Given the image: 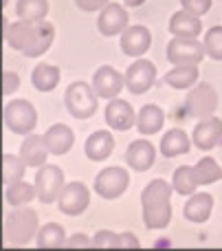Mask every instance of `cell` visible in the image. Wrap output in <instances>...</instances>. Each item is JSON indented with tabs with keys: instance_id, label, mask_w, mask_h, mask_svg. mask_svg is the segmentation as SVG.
Returning <instances> with one entry per match:
<instances>
[{
	"instance_id": "obj_10",
	"label": "cell",
	"mask_w": 222,
	"mask_h": 251,
	"mask_svg": "<svg viewBox=\"0 0 222 251\" xmlns=\"http://www.w3.org/2000/svg\"><path fill=\"white\" fill-rule=\"evenodd\" d=\"M126 88L132 95H143L145 91L154 86V79H156V66L152 64L145 57H136L126 71Z\"/></svg>"
},
{
	"instance_id": "obj_4",
	"label": "cell",
	"mask_w": 222,
	"mask_h": 251,
	"mask_svg": "<svg viewBox=\"0 0 222 251\" xmlns=\"http://www.w3.org/2000/svg\"><path fill=\"white\" fill-rule=\"evenodd\" d=\"M2 119L13 134H31L38 126V113L29 100H11L4 104Z\"/></svg>"
},
{
	"instance_id": "obj_18",
	"label": "cell",
	"mask_w": 222,
	"mask_h": 251,
	"mask_svg": "<svg viewBox=\"0 0 222 251\" xmlns=\"http://www.w3.org/2000/svg\"><path fill=\"white\" fill-rule=\"evenodd\" d=\"M46 154H51L44 141V134H24V141L20 146V156L26 163V168H42L46 163Z\"/></svg>"
},
{
	"instance_id": "obj_38",
	"label": "cell",
	"mask_w": 222,
	"mask_h": 251,
	"mask_svg": "<svg viewBox=\"0 0 222 251\" xmlns=\"http://www.w3.org/2000/svg\"><path fill=\"white\" fill-rule=\"evenodd\" d=\"M66 247H92V238H88L86 234H75L66 240Z\"/></svg>"
},
{
	"instance_id": "obj_33",
	"label": "cell",
	"mask_w": 222,
	"mask_h": 251,
	"mask_svg": "<svg viewBox=\"0 0 222 251\" xmlns=\"http://www.w3.org/2000/svg\"><path fill=\"white\" fill-rule=\"evenodd\" d=\"M202 44H205L207 57H211V60H216V62H222V25L211 26V29L205 33Z\"/></svg>"
},
{
	"instance_id": "obj_24",
	"label": "cell",
	"mask_w": 222,
	"mask_h": 251,
	"mask_svg": "<svg viewBox=\"0 0 222 251\" xmlns=\"http://www.w3.org/2000/svg\"><path fill=\"white\" fill-rule=\"evenodd\" d=\"M165 124V113L156 104H145L136 113V130L141 134H156Z\"/></svg>"
},
{
	"instance_id": "obj_21",
	"label": "cell",
	"mask_w": 222,
	"mask_h": 251,
	"mask_svg": "<svg viewBox=\"0 0 222 251\" xmlns=\"http://www.w3.org/2000/svg\"><path fill=\"white\" fill-rule=\"evenodd\" d=\"M44 141H46V148H48L51 154L62 156V154H66V152L73 148L75 134L66 124H53L51 128L44 132Z\"/></svg>"
},
{
	"instance_id": "obj_30",
	"label": "cell",
	"mask_w": 222,
	"mask_h": 251,
	"mask_svg": "<svg viewBox=\"0 0 222 251\" xmlns=\"http://www.w3.org/2000/svg\"><path fill=\"white\" fill-rule=\"evenodd\" d=\"M16 13L20 20H44L48 13V0H18L16 2Z\"/></svg>"
},
{
	"instance_id": "obj_40",
	"label": "cell",
	"mask_w": 222,
	"mask_h": 251,
	"mask_svg": "<svg viewBox=\"0 0 222 251\" xmlns=\"http://www.w3.org/2000/svg\"><path fill=\"white\" fill-rule=\"evenodd\" d=\"M143 2H145V0H123V4H126V7H141Z\"/></svg>"
},
{
	"instance_id": "obj_39",
	"label": "cell",
	"mask_w": 222,
	"mask_h": 251,
	"mask_svg": "<svg viewBox=\"0 0 222 251\" xmlns=\"http://www.w3.org/2000/svg\"><path fill=\"white\" fill-rule=\"evenodd\" d=\"M119 247H132V249H136V247H139V238H136L132 231H123V234H119Z\"/></svg>"
},
{
	"instance_id": "obj_13",
	"label": "cell",
	"mask_w": 222,
	"mask_h": 251,
	"mask_svg": "<svg viewBox=\"0 0 222 251\" xmlns=\"http://www.w3.org/2000/svg\"><path fill=\"white\" fill-rule=\"evenodd\" d=\"M123 86H126V77L108 64L99 66L95 71V75H92V88H95V93L101 100H114V97H119Z\"/></svg>"
},
{
	"instance_id": "obj_1",
	"label": "cell",
	"mask_w": 222,
	"mask_h": 251,
	"mask_svg": "<svg viewBox=\"0 0 222 251\" xmlns=\"http://www.w3.org/2000/svg\"><path fill=\"white\" fill-rule=\"evenodd\" d=\"M4 40L13 51H20L26 57H38L51 49L55 40V26L46 20H18L4 29Z\"/></svg>"
},
{
	"instance_id": "obj_6",
	"label": "cell",
	"mask_w": 222,
	"mask_h": 251,
	"mask_svg": "<svg viewBox=\"0 0 222 251\" xmlns=\"http://www.w3.org/2000/svg\"><path fill=\"white\" fill-rule=\"evenodd\" d=\"M205 44L198 38H183V35H174L167 44V62L174 66L194 64L198 66L205 60Z\"/></svg>"
},
{
	"instance_id": "obj_17",
	"label": "cell",
	"mask_w": 222,
	"mask_h": 251,
	"mask_svg": "<svg viewBox=\"0 0 222 251\" xmlns=\"http://www.w3.org/2000/svg\"><path fill=\"white\" fill-rule=\"evenodd\" d=\"M154 161H156V150H154V146L150 141L136 139V141H132L130 146H128L126 163L130 165L134 172H145V170H150L154 165Z\"/></svg>"
},
{
	"instance_id": "obj_23",
	"label": "cell",
	"mask_w": 222,
	"mask_h": 251,
	"mask_svg": "<svg viewBox=\"0 0 222 251\" xmlns=\"http://www.w3.org/2000/svg\"><path fill=\"white\" fill-rule=\"evenodd\" d=\"M192 137H187V132L180 128H172L163 134L161 139V154L172 159V156H178V154H187L192 150Z\"/></svg>"
},
{
	"instance_id": "obj_29",
	"label": "cell",
	"mask_w": 222,
	"mask_h": 251,
	"mask_svg": "<svg viewBox=\"0 0 222 251\" xmlns=\"http://www.w3.org/2000/svg\"><path fill=\"white\" fill-rule=\"evenodd\" d=\"M35 240H38V247L42 249H57V247H66V231L62 225H57V223H46V225H42L38 229V236H35Z\"/></svg>"
},
{
	"instance_id": "obj_9",
	"label": "cell",
	"mask_w": 222,
	"mask_h": 251,
	"mask_svg": "<svg viewBox=\"0 0 222 251\" xmlns=\"http://www.w3.org/2000/svg\"><path fill=\"white\" fill-rule=\"evenodd\" d=\"M130 185V176L123 168L112 165V168H104L95 176V192L106 201H114L123 194Z\"/></svg>"
},
{
	"instance_id": "obj_11",
	"label": "cell",
	"mask_w": 222,
	"mask_h": 251,
	"mask_svg": "<svg viewBox=\"0 0 222 251\" xmlns=\"http://www.w3.org/2000/svg\"><path fill=\"white\" fill-rule=\"evenodd\" d=\"M88 203H90V192L82 181H70L64 185L60 199H57V207L66 216H79L86 212Z\"/></svg>"
},
{
	"instance_id": "obj_22",
	"label": "cell",
	"mask_w": 222,
	"mask_h": 251,
	"mask_svg": "<svg viewBox=\"0 0 222 251\" xmlns=\"http://www.w3.org/2000/svg\"><path fill=\"white\" fill-rule=\"evenodd\" d=\"M170 33L172 35H183V38H198L202 33V22L200 16L180 9L170 18Z\"/></svg>"
},
{
	"instance_id": "obj_36",
	"label": "cell",
	"mask_w": 222,
	"mask_h": 251,
	"mask_svg": "<svg viewBox=\"0 0 222 251\" xmlns=\"http://www.w3.org/2000/svg\"><path fill=\"white\" fill-rule=\"evenodd\" d=\"M18 86H20V77H18V73H13V71H4L2 73V95L9 97L11 93L18 91Z\"/></svg>"
},
{
	"instance_id": "obj_7",
	"label": "cell",
	"mask_w": 222,
	"mask_h": 251,
	"mask_svg": "<svg viewBox=\"0 0 222 251\" xmlns=\"http://www.w3.org/2000/svg\"><path fill=\"white\" fill-rule=\"evenodd\" d=\"M218 108V93L211 84L200 82L189 88L187 100H185V113L194 119L211 117Z\"/></svg>"
},
{
	"instance_id": "obj_14",
	"label": "cell",
	"mask_w": 222,
	"mask_h": 251,
	"mask_svg": "<svg viewBox=\"0 0 222 251\" xmlns=\"http://www.w3.org/2000/svg\"><path fill=\"white\" fill-rule=\"evenodd\" d=\"M104 117H106V124L112 130H117V132H126V130H130L132 126L136 124L134 108H132L126 100H119V97L108 100Z\"/></svg>"
},
{
	"instance_id": "obj_32",
	"label": "cell",
	"mask_w": 222,
	"mask_h": 251,
	"mask_svg": "<svg viewBox=\"0 0 222 251\" xmlns=\"http://www.w3.org/2000/svg\"><path fill=\"white\" fill-rule=\"evenodd\" d=\"M24 170H26V163L22 161V156L9 154V152L2 154V181H4V185H11V183H16V181H22Z\"/></svg>"
},
{
	"instance_id": "obj_8",
	"label": "cell",
	"mask_w": 222,
	"mask_h": 251,
	"mask_svg": "<svg viewBox=\"0 0 222 251\" xmlns=\"http://www.w3.org/2000/svg\"><path fill=\"white\" fill-rule=\"evenodd\" d=\"M64 172L60 165L44 163L42 168H38L35 174V190H38V201L44 205H51L60 199L62 190H64Z\"/></svg>"
},
{
	"instance_id": "obj_25",
	"label": "cell",
	"mask_w": 222,
	"mask_h": 251,
	"mask_svg": "<svg viewBox=\"0 0 222 251\" xmlns=\"http://www.w3.org/2000/svg\"><path fill=\"white\" fill-rule=\"evenodd\" d=\"M31 84H33V88L40 93H51L53 88L60 84V69L42 62V64H38L33 69V73H31Z\"/></svg>"
},
{
	"instance_id": "obj_16",
	"label": "cell",
	"mask_w": 222,
	"mask_h": 251,
	"mask_svg": "<svg viewBox=\"0 0 222 251\" xmlns=\"http://www.w3.org/2000/svg\"><path fill=\"white\" fill-rule=\"evenodd\" d=\"M150 44H152V35L150 29L143 25L128 26L121 33V51L130 57H141L143 53H148Z\"/></svg>"
},
{
	"instance_id": "obj_28",
	"label": "cell",
	"mask_w": 222,
	"mask_h": 251,
	"mask_svg": "<svg viewBox=\"0 0 222 251\" xmlns=\"http://www.w3.org/2000/svg\"><path fill=\"white\" fill-rule=\"evenodd\" d=\"M198 178L196 172H194V165H180V168L174 170L172 174V187H174L176 194H183V196H192L194 192L198 190Z\"/></svg>"
},
{
	"instance_id": "obj_15",
	"label": "cell",
	"mask_w": 222,
	"mask_h": 251,
	"mask_svg": "<svg viewBox=\"0 0 222 251\" xmlns=\"http://www.w3.org/2000/svg\"><path fill=\"white\" fill-rule=\"evenodd\" d=\"M220 139H222V119L214 117V115H211V117H202L192 132L194 146L200 148V150H211V148H216Z\"/></svg>"
},
{
	"instance_id": "obj_37",
	"label": "cell",
	"mask_w": 222,
	"mask_h": 251,
	"mask_svg": "<svg viewBox=\"0 0 222 251\" xmlns=\"http://www.w3.org/2000/svg\"><path fill=\"white\" fill-rule=\"evenodd\" d=\"M110 0H75V4H77L82 11H99V9H104L106 4H108Z\"/></svg>"
},
{
	"instance_id": "obj_26",
	"label": "cell",
	"mask_w": 222,
	"mask_h": 251,
	"mask_svg": "<svg viewBox=\"0 0 222 251\" xmlns=\"http://www.w3.org/2000/svg\"><path fill=\"white\" fill-rule=\"evenodd\" d=\"M198 82V69L194 64H183V66H174L172 71L165 73V84L170 88H178V91H185V88L196 86Z\"/></svg>"
},
{
	"instance_id": "obj_35",
	"label": "cell",
	"mask_w": 222,
	"mask_h": 251,
	"mask_svg": "<svg viewBox=\"0 0 222 251\" xmlns=\"http://www.w3.org/2000/svg\"><path fill=\"white\" fill-rule=\"evenodd\" d=\"M180 7L196 13V16H205L211 9V0H180Z\"/></svg>"
},
{
	"instance_id": "obj_19",
	"label": "cell",
	"mask_w": 222,
	"mask_h": 251,
	"mask_svg": "<svg viewBox=\"0 0 222 251\" xmlns=\"http://www.w3.org/2000/svg\"><path fill=\"white\" fill-rule=\"evenodd\" d=\"M211 209H214V196L207 194V192H194L187 199V203H185L183 216H185V221L200 225V223L209 221Z\"/></svg>"
},
{
	"instance_id": "obj_5",
	"label": "cell",
	"mask_w": 222,
	"mask_h": 251,
	"mask_svg": "<svg viewBox=\"0 0 222 251\" xmlns=\"http://www.w3.org/2000/svg\"><path fill=\"white\" fill-rule=\"evenodd\" d=\"M97 93L86 82H73L64 93V106L75 119H88L97 113Z\"/></svg>"
},
{
	"instance_id": "obj_34",
	"label": "cell",
	"mask_w": 222,
	"mask_h": 251,
	"mask_svg": "<svg viewBox=\"0 0 222 251\" xmlns=\"http://www.w3.org/2000/svg\"><path fill=\"white\" fill-rule=\"evenodd\" d=\"M92 247H119V234L110 229H99L92 236Z\"/></svg>"
},
{
	"instance_id": "obj_31",
	"label": "cell",
	"mask_w": 222,
	"mask_h": 251,
	"mask_svg": "<svg viewBox=\"0 0 222 251\" xmlns=\"http://www.w3.org/2000/svg\"><path fill=\"white\" fill-rule=\"evenodd\" d=\"M194 172H196V178L200 185H211V183H218L222 178V168L211 156H205V159L198 161L194 165Z\"/></svg>"
},
{
	"instance_id": "obj_2",
	"label": "cell",
	"mask_w": 222,
	"mask_h": 251,
	"mask_svg": "<svg viewBox=\"0 0 222 251\" xmlns=\"http://www.w3.org/2000/svg\"><path fill=\"white\" fill-rule=\"evenodd\" d=\"M172 192L174 187L163 178H154L141 192V209L148 229H165L172 221Z\"/></svg>"
},
{
	"instance_id": "obj_27",
	"label": "cell",
	"mask_w": 222,
	"mask_h": 251,
	"mask_svg": "<svg viewBox=\"0 0 222 251\" xmlns=\"http://www.w3.org/2000/svg\"><path fill=\"white\" fill-rule=\"evenodd\" d=\"M33 199H38V190H35V183L26 181H16L11 185H4V201H7L11 207H22V205L31 203Z\"/></svg>"
},
{
	"instance_id": "obj_12",
	"label": "cell",
	"mask_w": 222,
	"mask_h": 251,
	"mask_svg": "<svg viewBox=\"0 0 222 251\" xmlns=\"http://www.w3.org/2000/svg\"><path fill=\"white\" fill-rule=\"evenodd\" d=\"M128 22H130V16H128L126 7L117 2H108L101 9L99 18H97V29H99L101 35L112 38V35H121L130 26Z\"/></svg>"
},
{
	"instance_id": "obj_20",
	"label": "cell",
	"mask_w": 222,
	"mask_h": 251,
	"mask_svg": "<svg viewBox=\"0 0 222 251\" xmlns=\"http://www.w3.org/2000/svg\"><path fill=\"white\" fill-rule=\"evenodd\" d=\"M114 150V137L110 130H95L84 143V152L90 161H106Z\"/></svg>"
},
{
	"instance_id": "obj_3",
	"label": "cell",
	"mask_w": 222,
	"mask_h": 251,
	"mask_svg": "<svg viewBox=\"0 0 222 251\" xmlns=\"http://www.w3.org/2000/svg\"><path fill=\"white\" fill-rule=\"evenodd\" d=\"M38 214L31 207H18L7 214L4 218V240L13 247L29 245L38 236Z\"/></svg>"
}]
</instances>
